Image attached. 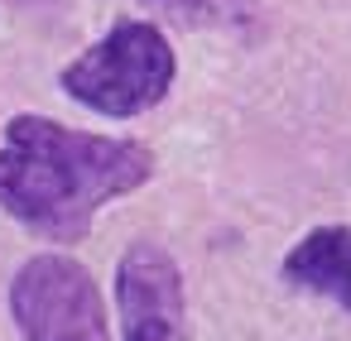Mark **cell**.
Instances as JSON below:
<instances>
[{"label":"cell","mask_w":351,"mask_h":341,"mask_svg":"<svg viewBox=\"0 0 351 341\" xmlns=\"http://www.w3.org/2000/svg\"><path fill=\"white\" fill-rule=\"evenodd\" d=\"M178 77V53L169 34L149 20H116L92 49H82L63 73L58 87L106 121H130L154 111Z\"/></svg>","instance_id":"7a4b0ae2"},{"label":"cell","mask_w":351,"mask_h":341,"mask_svg":"<svg viewBox=\"0 0 351 341\" xmlns=\"http://www.w3.org/2000/svg\"><path fill=\"white\" fill-rule=\"evenodd\" d=\"M149 10H164L183 25H212V20H231L241 10V0H140Z\"/></svg>","instance_id":"8992f818"},{"label":"cell","mask_w":351,"mask_h":341,"mask_svg":"<svg viewBox=\"0 0 351 341\" xmlns=\"http://www.w3.org/2000/svg\"><path fill=\"white\" fill-rule=\"evenodd\" d=\"M154 178V149L20 111L0 130V212L53 245H77L97 212Z\"/></svg>","instance_id":"6da1fadb"},{"label":"cell","mask_w":351,"mask_h":341,"mask_svg":"<svg viewBox=\"0 0 351 341\" xmlns=\"http://www.w3.org/2000/svg\"><path fill=\"white\" fill-rule=\"evenodd\" d=\"M121 341H188L183 269L159 240H135L116 260Z\"/></svg>","instance_id":"277c9868"},{"label":"cell","mask_w":351,"mask_h":341,"mask_svg":"<svg viewBox=\"0 0 351 341\" xmlns=\"http://www.w3.org/2000/svg\"><path fill=\"white\" fill-rule=\"evenodd\" d=\"M10 317L25 341H111L97 279L58 255H29L10 279Z\"/></svg>","instance_id":"3957f363"},{"label":"cell","mask_w":351,"mask_h":341,"mask_svg":"<svg viewBox=\"0 0 351 341\" xmlns=\"http://www.w3.org/2000/svg\"><path fill=\"white\" fill-rule=\"evenodd\" d=\"M284 279L303 293H317L327 303H337L351 317V226L332 221V226H313L289 255H284Z\"/></svg>","instance_id":"5b68a950"}]
</instances>
